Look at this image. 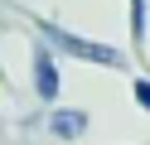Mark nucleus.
I'll list each match as a JSON object with an SVG mask.
<instances>
[{
	"mask_svg": "<svg viewBox=\"0 0 150 145\" xmlns=\"http://www.w3.org/2000/svg\"><path fill=\"white\" fill-rule=\"evenodd\" d=\"M49 44H53V48H63V53H73V58H87V63H107V68H116V63H121L116 48H107V44H87V39L68 34V29H49Z\"/></svg>",
	"mask_w": 150,
	"mask_h": 145,
	"instance_id": "obj_1",
	"label": "nucleus"
},
{
	"mask_svg": "<svg viewBox=\"0 0 150 145\" xmlns=\"http://www.w3.org/2000/svg\"><path fill=\"white\" fill-rule=\"evenodd\" d=\"M34 73H39V77H34L39 97H44V102H53V97H58V68H53V58L44 53V48H39V58H34Z\"/></svg>",
	"mask_w": 150,
	"mask_h": 145,
	"instance_id": "obj_2",
	"label": "nucleus"
},
{
	"mask_svg": "<svg viewBox=\"0 0 150 145\" xmlns=\"http://www.w3.org/2000/svg\"><path fill=\"white\" fill-rule=\"evenodd\" d=\"M53 135H68V140H73V135H82V131H87V116H82V111H53Z\"/></svg>",
	"mask_w": 150,
	"mask_h": 145,
	"instance_id": "obj_3",
	"label": "nucleus"
},
{
	"mask_svg": "<svg viewBox=\"0 0 150 145\" xmlns=\"http://www.w3.org/2000/svg\"><path fill=\"white\" fill-rule=\"evenodd\" d=\"M131 24H136V34H145V0L131 5Z\"/></svg>",
	"mask_w": 150,
	"mask_h": 145,
	"instance_id": "obj_4",
	"label": "nucleus"
},
{
	"mask_svg": "<svg viewBox=\"0 0 150 145\" xmlns=\"http://www.w3.org/2000/svg\"><path fill=\"white\" fill-rule=\"evenodd\" d=\"M136 102H140V106L150 111V82H136Z\"/></svg>",
	"mask_w": 150,
	"mask_h": 145,
	"instance_id": "obj_5",
	"label": "nucleus"
}]
</instances>
